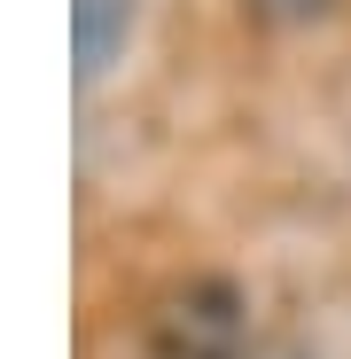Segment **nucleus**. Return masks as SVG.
<instances>
[{
  "mask_svg": "<svg viewBox=\"0 0 351 359\" xmlns=\"http://www.w3.org/2000/svg\"><path fill=\"white\" fill-rule=\"evenodd\" d=\"M258 8H266V16H281V24H305V16H320V8H328V0H258Z\"/></svg>",
  "mask_w": 351,
  "mask_h": 359,
  "instance_id": "3",
  "label": "nucleus"
},
{
  "mask_svg": "<svg viewBox=\"0 0 351 359\" xmlns=\"http://www.w3.org/2000/svg\"><path fill=\"white\" fill-rule=\"evenodd\" d=\"M250 359H312L305 344H266V351H250Z\"/></svg>",
  "mask_w": 351,
  "mask_h": 359,
  "instance_id": "4",
  "label": "nucleus"
},
{
  "mask_svg": "<svg viewBox=\"0 0 351 359\" xmlns=\"http://www.w3.org/2000/svg\"><path fill=\"white\" fill-rule=\"evenodd\" d=\"M133 39V0H71V55H78V86L109 79L117 55Z\"/></svg>",
  "mask_w": 351,
  "mask_h": 359,
  "instance_id": "2",
  "label": "nucleus"
},
{
  "mask_svg": "<svg viewBox=\"0 0 351 359\" xmlns=\"http://www.w3.org/2000/svg\"><path fill=\"white\" fill-rule=\"evenodd\" d=\"M149 359H250V297L226 273H195L149 313Z\"/></svg>",
  "mask_w": 351,
  "mask_h": 359,
  "instance_id": "1",
  "label": "nucleus"
}]
</instances>
